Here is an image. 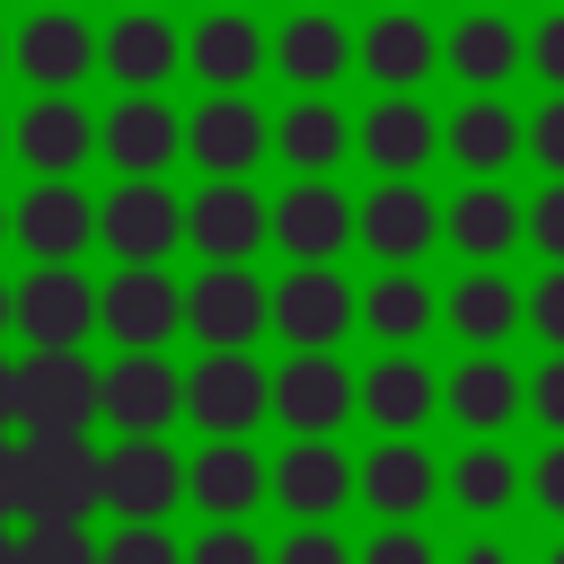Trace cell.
Here are the masks:
<instances>
[{
  "label": "cell",
  "instance_id": "obj_1",
  "mask_svg": "<svg viewBox=\"0 0 564 564\" xmlns=\"http://www.w3.org/2000/svg\"><path fill=\"white\" fill-rule=\"evenodd\" d=\"M106 449L88 432H18V520H97Z\"/></svg>",
  "mask_w": 564,
  "mask_h": 564
},
{
  "label": "cell",
  "instance_id": "obj_2",
  "mask_svg": "<svg viewBox=\"0 0 564 564\" xmlns=\"http://www.w3.org/2000/svg\"><path fill=\"white\" fill-rule=\"evenodd\" d=\"M185 238V194L167 176H115L97 194V247L115 264H167Z\"/></svg>",
  "mask_w": 564,
  "mask_h": 564
},
{
  "label": "cell",
  "instance_id": "obj_3",
  "mask_svg": "<svg viewBox=\"0 0 564 564\" xmlns=\"http://www.w3.org/2000/svg\"><path fill=\"white\" fill-rule=\"evenodd\" d=\"M97 326L115 352H167L185 335V282L167 264H115L97 282Z\"/></svg>",
  "mask_w": 564,
  "mask_h": 564
},
{
  "label": "cell",
  "instance_id": "obj_4",
  "mask_svg": "<svg viewBox=\"0 0 564 564\" xmlns=\"http://www.w3.org/2000/svg\"><path fill=\"white\" fill-rule=\"evenodd\" d=\"M185 423L203 441H256V423H273V370L256 352H203L185 370Z\"/></svg>",
  "mask_w": 564,
  "mask_h": 564
},
{
  "label": "cell",
  "instance_id": "obj_5",
  "mask_svg": "<svg viewBox=\"0 0 564 564\" xmlns=\"http://www.w3.org/2000/svg\"><path fill=\"white\" fill-rule=\"evenodd\" d=\"M273 423L291 441H344V423H361V370H344V352H282Z\"/></svg>",
  "mask_w": 564,
  "mask_h": 564
},
{
  "label": "cell",
  "instance_id": "obj_6",
  "mask_svg": "<svg viewBox=\"0 0 564 564\" xmlns=\"http://www.w3.org/2000/svg\"><path fill=\"white\" fill-rule=\"evenodd\" d=\"M185 247L203 264H256V247H273V194H256V176H203L185 194Z\"/></svg>",
  "mask_w": 564,
  "mask_h": 564
},
{
  "label": "cell",
  "instance_id": "obj_7",
  "mask_svg": "<svg viewBox=\"0 0 564 564\" xmlns=\"http://www.w3.org/2000/svg\"><path fill=\"white\" fill-rule=\"evenodd\" d=\"M185 335L203 352H256V335H273V282H256V264H203L185 282Z\"/></svg>",
  "mask_w": 564,
  "mask_h": 564
},
{
  "label": "cell",
  "instance_id": "obj_8",
  "mask_svg": "<svg viewBox=\"0 0 564 564\" xmlns=\"http://www.w3.org/2000/svg\"><path fill=\"white\" fill-rule=\"evenodd\" d=\"M9 70L26 79V97H79V79L97 70V26L79 9H26L9 26Z\"/></svg>",
  "mask_w": 564,
  "mask_h": 564
},
{
  "label": "cell",
  "instance_id": "obj_9",
  "mask_svg": "<svg viewBox=\"0 0 564 564\" xmlns=\"http://www.w3.org/2000/svg\"><path fill=\"white\" fill-rule=\"evenodd\" d=\"M185 159L203 176H256L273 159V115L247 88H203V106H185Z\"/></svg>",
  "mask_w": 564,
  "mask_h": 564
},
{
  "label": "cell",
  "instance_id": "obj_10",
  "mask_svg": "<svg viewBox=\"0 0 564 564\" xmlns=\"http://www.w3.org/2000/svg\"><path fill=\"white\" fill-rule=\"evenodd\" d=\"M9 238L26 247V264H79L97 247V194L79 176H26V194L9 203Z\"/></svg>",
  "mask_w": 564,
  "mask_h": 564
},
{
  "label": "cell",
  "instance_id": "obj_11",
  "mask_svg": "<svg viewBox=\"0 0 564 564\" xmlns=\"http://www.w3.org/2000/svg\"><path fill=\"white\" fill-rule=\"evenodd\" d=\"M361 326V282H344V264H291L273 282V335L291 352H335Z\"/></svg>",
  "mask_w": 564,
  "mask_h": 564
},
{
  "label": "cell",
  "instance_id": "obj_12",
  "mask_svg": "<svg viewBox=\"0 0 564 564\" xmlns=\"http://www.w3.org/2000/svg\"><path fill=\"white\" fill-rule=\"evenodd\" d=\"M273 247L291 264H335L344 247H361V203L335 176H291L273 194Z\"/></svg>",
  "mask_w": 564,
  "mask_h": 564
},
{
  "label": "cell",
  "instance_id": "obj_13",
  "mask_svg": "<svg viewBox=\"0 0 564 564\" xmlns=\"http://www.w3.org/2000/svg\"><path fill=\"white\" fill-rule=\"evenodd\" d=\"M88 335H97V273L26 264L18 273V344L26 352H79Z\"/></svg>",
  "mask_w": 564,
  "mask_h": 564
},
{
  "label": "cell",
  "instance_id": "obj_14",
  "mask_svg": "<svg viewBox=\"0 0 564 564\" xmlns=\"http://www.w3.org/2000/svg\"><path fill=\"white\" fill-rule=\"evenodd\" d=\"M97 70L123 97H167V79L185 70V26L167 9H115L97 35Z\"/></svg>",
  "mask_w": 564,
  "mask_h": 564
},
{
  "label": "cell",
  "instance_id": "obj_15",
  "mask_svg": "<svg viewBox=\"0 0 564 564\" xmlns=\"http://www.w3.org/2000/svg\"><path fill=\"white\" fill-rule=\"evenodd\" d=\"M97 414L115 423V441H141V432H167L185 414V370L167 352H115L97 370Z\"/></svg>",
  "mask_w": 564,
  "mask_h": 564
},
{
  "label": "cell",
  "instance_id": "obj_16",
  "mask_svg": "<svg viewBox=\"0 0 564 564\" xmlns=\"http://www.w3.org/2000/svg\"><path fill=\"white\" fill-rule=\"evenodd\" d=\"M352 70L379 97H423V79L441 70V26L423 9H370L361 44H352Z\"/></svg>",
  "mask_w": 564,
  "mask_h": 564
},
{
  "label": "cell",
  "instance_id": "obj_17",
  "mask_svg": "<svg viewBox=\"0 0 564 564\" xmlns=\"http://www.w3.org/2000/svg\"><path fill=\"white\" fill-rule=\"evenodd\" d=\"M529 62V35L511 26V9H458L441 26V70L467 88V97H502Z\"/></svg>",
  "mask_w": 564,
  "mask_h": 564
},
{
  "label": "cell",
  "instance_id": "obj_18",
  "mask_svg": "<svg viewBox=\"0 0 564 564\" xmlns=\"http://www.w3.org/2000/svg\"><path fill=\"white\" fill-rule=\"evenodd\" d=\"M97 159L115 176H167L185 159V115L176 97H115L97 115Z\"/></svg>",
  "mask_w": 564,
  "mask_h": 564
},
{
  "label": "cell",
  "instance_id": "obj_19",
  "mask_svg": "<svg viewBox=\"0 0 564 564\" xmlns=\"http://www.w3.org/2000/svg\"><path fill=\"white\" fill-rule=\"evenodd\" d=\"M529 326V291L502 264H467L458 282H441V335H458V352H502Z\"/></svg>",
  "mask_w": 564,
  "mask_h": 564
},
{
  "label": "cell",
  "instance_id": "obj_20",
  "mask_svg": "<svg viewBox=\"0 0 564 564\" xmlns=\"http://www.w3.org/2000/svg\"><path fill=\"white\" fill-rule=\"evenodd\" d=\"M352 44L361 26H344L335 9H291L273 26V79H291V97H335V79H352Z\"/></svg>",
  "mask_w": 564,
  "mask_h": 564
},
{
  "label": "cell",
  "instance_id": "obj_21",
  "mask_svg": "<svg viewBox=\"0 0 564 564\" xmlns=\"http://www.w3.org/2000/svg\"><path fill=\"white\" fill-rule=\"evenodd\" d=\"M361 247L370 264H423L441 247V194H423V176H379L361 194Z\"/></svg>",
  "mask_w": 564,
  "mask_h": 564
},
{
  "label": "cell",
  "instance_id": "obj_22",
  "mask_svg": "<svg viewBox=\"0 0 564 564\" xmlns=\"http://www.w3.org/2000/svg\"><path fill=\"white\" fill-rule=\"evenodd\" d=\"M529 238V203L502 176H467L458 194H441V247H458L467 264H502Z\"/></svg>",
  "mask_w": 564,
  "mask_h": 564
},
{
  "label": "cell",
  "instance_id": "obj_23",
  "mask_svg": "<svg viewBox=\"0 0 564 564\" xmlns=\"http://www.w3.org/2000/svg\"><path fill=\"white\" fill-rule=\"evenodd\" d=\"M88 423H97V361L26 352L18 361V432H88Z\"/></svg>",
  "mask_w": 564,
  "mask_h": 564
},
{
  "label": "cell",
  "instance_id": "obj_24",
  "mask_svg": "<svg viewBox=\"0 0 564 564\" xmlns=\"http://www.w3.org/2000/svg\"><path fill=\"white\" fill-rule=\"evenodd\" d=\"M176 502H185V458H176L167 432L106 449V511L115 520H176Z\"/></svg>",
  "mask_w": 564,
  "mask_h": 564
},
{
  "label": "cell",
  "instance_id": "obj_25",
  "mask_svg": "<svg viewBox=\"0 0 564 564\" xmlns=\"http://www.w3.org/2000/svg\"><path fill=\"white\" fill-rule=\"evenodd\" d=\"M273 502L291 520H335L344 502H361V458L344 441H282L273 449Z\"/></svg>",
  "mask_w": 564,
  "mask_h": 564
},
{
  "label": "cell",
  "instance_id": "obj_26",
  "mask_svg": "<svg viewBox=\"0 0 564 564\" xmlns=\"http://www.w3.org/2000/svg\"><path fill=\"white\" fill-rule=\"evenodd\" d=\"M9 150L26 159V176H79L97 159V115L88 97H26L9 115Z\"/></svg>",
  "mask_w": 564,
  "mask_h": 564
},
{
  "label": "cell",
  "instance_id": "obj_27",
  "mask_svg": "<svg viewBox=\"0 0 564 564\" xmlns=\"http://www.w3.org/2000/svg\"><path fill=\"white\" fill-rule=\"evenodd\" d=\"M432 414H441V370L423 352H370V370H361V423L379 441H423Z\"/></svg>",
  "mask_w": 564,
  "mask_h": 564
},
{
  "label": "cell",
  "instance_id": "obj_28",
  "mask_svg": "<svg viewBox=\"0 0 564 564\" xmlns=\"http://www.w3.org/2000/svg\"><path fill=\"white\" fill-rule=\"evenodd\" d=\"M529 405V379L502 361V352H458V370H441V414L467 432V441H502Z\"/></svg>",
  "mask_w": 564,
  "mask_h": 564
},
{
  "label": "cell",
  "instance_id": "obj_29",
  "mask_svg": "<svg viewBox=\"0 0 564 564\" xmlns=\"http://www.w3.org/2000/svg\"><path fill=\"white\" fill-rule=\"evenodd\" d=\"M185 502L203 520H256V502H273V458L256 441H203L185 458Z\"/></svg>",
  "mask_w": 564,
  "mask_h": 564
},
{
  "label": "cell",
  "instance_id": "obj_30",
  "mask_svg": "<svg viewBox=\"0 0 564 564\" xmlns=\"http://www.w3.org/2000/svg\"><path fill=\"white\" fill-rule=\"evenodd\" d=\"M185 70L203 88H256L273 70V35L256 26V9H203L185 26Z\"/></svg>",
  "mask_w": 564,
  "mask_h": 564
},
{
  "label": "cell",
  "instance_id": "obj_31",
  "mask_svg": "<svg viewBox=\"0 0 564 564\" xmlns=\"http://www.w3.org/2000/svg\"><path fill=\"white\" fill-rule=\"evenodd\" d=\"M441 159L458 176H502L511 159H529V115L511 97H458L441 115Z\"/></svg>",
  "mask_w": 564,
  "mask_h": 564
},
{
  "label": "cell",
  "instance_id": "obj_32",
  "mask_svg": "<svg viewBox=\"0 0 564 564\" xmlns=\"http://www.w3.org/2000/svg\"><path fill=\"white\" fill-rule=\"evenodd\" d=\"M432 326H441V282H432L423 264H379V273L361 282V335H370L379 352H414Z\"/></svg>",
  "mask_w": 564,
  "mask_h": 564
},
{
  "label": "cell",
  "instance_id": "obj_33",
  "mask_svg": "<svg viewBox=\"0 0 564 564\" xmlns=\"http://www.w3.org/2000/svg\"><path fill=\"white\" fill-rule=\"evenodd\" d=\"M432 502H441V458H432L423 441H370V449H361V511H370L379 529L423 520Z\"/></svg>",
  "mask_w": 564,
  "mask_h": 564
},
{
  "label": "cell",
  "instance_id": "obj_34",
  "mask_svg": "<svg viewBox=\"0 0 564 564\" xmlns=\"http://www.w3.org/2000/svg\"><path fill=\"white\" fill-rule=\"evenodd\" d=\"M352 150H361V115H344L335 97H291L273 115V159L291 176H335Z\"/></svg>",
  "mask_w": 564,
  "mask_h": 564
},
{
  "label": "cell",
  "instance_id": "obj_35",
  "mask_svg": "<svg viewBox=\"0 0 564 564\" xmlns=\"http://www.w3.org/2000/svg\"><path fill=\"white\" fill-rule=\"evenodd\" d=\"M520 494H529V467H520L502 441H467L458 458H441V502H449L467 529H494Z\"/></svg>",
  "mask_w": 564,
  "mask_h": 564
},
{
  "label": "cell",
  "instance_id": "obj_36",
  "mask_svg": "<svg viewBox=\"0 0 564 564\" xmlns=\"http://www.w3.org/2000/svg\"><path fill=\"white\" fill-rule=\"evenodd\" d=\"M361 159H370V176H423V167L441 159V115H432L423 97H370V115H361Z\"/></svg>",
  "mask_w": 564,
  "mask_h": 564
},
{
  "label": "cell",
  "instance_id": "obj_37",
  "mask_svg": "<svg viewBox=\"0 0 564 564\" xmlns=\"http://www.w3.org/2000/svg\"><path fill=\"white\" fill-rule=\"evenodd\" d=\"M18 564H97L88 520H18Z\"/></svg>",
  "mask_w": 564,
  "mask_h": 564
},
{
  "label": "cell",
  "instance_id": "obj_38",
  "mask_svg": "<svg viewBox=\"0 0 564 564\" xmlns=\"http://www.w3.org/2000/svg\"><path fill=\"white\" fill-rule=\"evenodd\" d=\"M97 564H185V538L167 520H115L97 538Z\"/></svg>",
  "mask_w": 564,
  "mask_h": 564
},
{
  "label": "cell",
  "instance_id": "obj_39",
  "mask_svg": "<svg viewBox=\"0 0 564 564\" xmlns=\"http://www.w3.org/2000/svg\"><path fill=\"white\" fill-rule=\"evenodd\" d=\"M273 564H361V546L335 529V520H291L273 538Z\"/></svg>",
  "mask_w": 564,
  "mask_h": 564
},
{
  "label": "cell",
  "instance_id": "obj_40",
  "mask_svg": "<svg viewBox=\"0 0 564 564\" xmlns=\"http://www.w3.org/2000/svg\"><path fill=\"white\" fill-rule=\"evenodd\" d=\"M185 564H273V546L247 529V520H203L185 538Z\"/></svg>",
  "mask_w": 564,
  "mask_h": 564
},
{
  "label": "cell",
  "instance_id": "obj_41",
  "mask_svg": "<svg viewBox=\"0 0 564 564\" xmlns=\"http://www.w3.org/2000/svg\"><path fill=\"white\" fill-rule=\"evenodd\" d=\"M361 564H449V546H432L423 520H397V529H370L361 538Z\"/></svg>",
  "mask_w": 564,
  "mask_h": 564
},
{
  "label": "cell",
  "instance_id": "obj_42",
  "mask_svg": "<svg viewBox=\"0 0 564 564\" xmlns=\"http://www.w3.org/2000/svg\"><path fill=\"white\" fill-rule=\"evenodd\" d=\"M529 247H538L546 264H564V176H546V185L529 194Z\"/></svg>",
  "mask_w": 564,
  "mask_h": 564
},
{
  "label": "cell",
  "instance_id": "obj_43",
  "mask_svg": "<svg viewBox=\"0 0 564 564\" xmlns=\"http://www.w3.org/2000/svg\"><path fill=\"white\" fill-rule=\"evenodd\" d=\"M529 335H538L546 352H564V264H546V273L529 282Z\"/></svg>",
  "mask_w": 564,
  "mask_h": 564
},
{
  "label": "cell",
  "instance_id": "obj_44",
  "mask_svg": "<svg viewBox=\"0 0 564 564\" xmlns=\"http://www.w3.org/2000/svg\"><path fill=\"white\" fill-rule=\"evenodd\" d=\"M529 502H538V511L564 529V441H546V449L529 458Z\"/></svg>",
  "mask_w": 564,
  "mask_h": 564
},
{
  "label": "cell",
  "instance_id": "obj_45",
  "mask_svg": "<svg viewBox=\"0 0 564 564\" xmlns=\"http://www.w3.org/2000/svg\"><path fill=\"white\" fill-rule=\"evenodd\" d=\"M529 414H538V423L564 441V352H546V361L529 370Z\"/></svg>",
  "mask_w": 564,
  "mask_h": 564
},
{
  "label": "cell",
  "instance_id": "obj_46",
  "mask_svg": "<svg viewBox=\"0 0 564 564\" xmlns=\"http://www.w3.org/2000/svg\"><path fill=\"white\" fill-rule=\"evenodd\" d=\"M529 159H538L546 176H564V88H555V97L529 115Z\"/></svg>",
  "mask_w": 564,
  "mask_h": 564
},
{
  "label": "cell",
  "instance_id": "obj_47",
  "mask_svg": "<svg viewBox=\"0 0 564 564\" xmlns=\"http://www.w3.org/2000/svg\"><path fill=\"white\" fill-rule=\"evenodd\" d=\"M529 70H538L546 88H564V9H546V18L529 26Z\"/></svg>",
  "mask_w": 564,
  "mask_h": 564
},
{
  "label": "cell",
  "instance_id": "obj_48",
  "mask_svg": "<svg viewBox=\"0 0 564 564\" xmlns=\"http://www.w3.org/2000/svg\"><path fill=\"white\" fill-rule=\"evenodd\" d=\"M449 564H520V546H511L502 529H467V538L449 546Z\"/></svg>",
  "mask_w": 564,
  "mask_h": 564
},
{
  "label": "cell",
  "instance_id": "obj_49",
  "mask_svg": "<svg viewBox=\"0 0 564 564\" xmlns=\"http://www.w3.org/2000/svg\"><path fill=\"white\" fill-rule=\"evenodd\" d=\"M0 520L18 529V432H0Z\"/></svg>",
  "mask_w": 564,
  "mask_h": 564
},
{
  "label": "cell",
  "instance_id": "obj_50",
  "mask_svg": "<svg viewBox=\"0 0 564 564\" xmlns=\"http://www.w3.org/2000/svg\"><path fill=\"white\" fill-rule=\"evenodd\" d=\"M0 432H18V361L0 352Z\"/></svg>",
  "mask_w": 564,
  "mask_h": 564
},
{
  "label": "cell",
  "instance_id": "obj_51",
  "mask_svg": "<svg viewBox=\"0 0 564 564\" xmlns=\"http://www.w3.org/2000/svg\"><path fill=\"white\" fill-rule=\"evenodd\" d=\"M9 335H18V282L0 273V344H9Z\"/></svg>",
  "mask_w": 564,
  "mask_h": 564
},
{
  "label": "cell",
  "instance_id": "obj_52",
  "mask_svg": "<svg viewBox=\"0 0 564 564\" xmlns=\"http://www.w3.org/2000/svg\"><path fill=\"white\" fill-rule=\"evenodd\" d=\"M538 564H564V529H555V538H546V546H538Z\"/></svg>",
  "mask_w": 564,
  "mask_h": 564
},
{
  "label": "cell",
  "instance_id": "obj_53",
  "mask_svg": "<svg viewBox=\"0 0 564 564\" xmlns=\"http://www.w3.org/2000/svg\"><path fill=\"white\" fill-rule=\"evenodd\" d=\"M0 564H18V529L9 520H0Z\"/></svg>",
  "mask_w": 564,
  "mask_h": 564
},
{
  "label": "cell",
  "instance_id": "obj_54",
  "mask_svg": "<svg viewBox=\"0 0 564 564\" xmlns=\"http://www.w3.org/2000/svg\"><path fill=\"white\" fill-rule=\"evenodd\" d=\"M0 247H9V194H0Z\"/></svg>",
  "mask_w": 564,
  "mask_h": 564
},
{
  "label": "cell",
  "instance_id": "obj_55",
  "mask_svg": "<svg viewBox=\"0 0 564 564\" xmlns=\"http://www.w3.org/2000/svg\"><path fill=\"white\" fill-rule=\"evenodd\" d=\"M0 79H9V26H0Z\"/></svg>",
  "mask_w": 564,
  "mask_h": 564
},
{
  "label": "cell",
  "instance_id": "obj_56",
  "mask_svg": "<svg viewBox=\"0 0 564 564\" xmlns=\"http://www.w3.org/2000/svg\"><path fill=\"white\" fill-rule=\"evenodd\" d=\"M0 159H9V115H0Z\"/></svg>",
  "mask_w": 564,
  "mask_h": 564
},
{
  "label": "cell",
  "instance_id": "obj_57",
  "mask_svg": "<svg viewBox=\"0 0 564 564\" xmlns=\"http://www.w3.org/2000/svg\"><path fill=\"white\" fill-rule=\"evenodd\" d=\"M379 9H423V0H379Z\"/></svg>",
  "mask_w": 564,
  "mask_h": 564
},
{
  "label": "cell",
  "instance_id": "obj_58",
  "mask_svg": "<svg viewBox=\"0 0 564 564\" xmlns=\"http://www.w3.org/2000/svg\"><path fill=\"white\" fill-rule=\"evenodd\" d=\"M26 9H70V0H26Z\"/></svg>",
  "mask_w": 564,
  "mask_h": 564
},
{
  "label": "cell",
  "instance_id": "obj_59",
  "mask_svg": "<svg viewBox=\"0 0 564 564\" xmlns=\"http://www.w3.org/2000/svg\"><path fill=\"white\" fill-rule=\"evenodd\" d=\"M291 9H335V0H291Z\"/></svg>",
  "mask_w": 564,
  "mask_h": 564
},
{
  "label": "cell",
  "instance_id": "obj_60",
  "mask_svg": "<svg viewBox=\"0 0 564 564\" xmlns=\"http://www.w3.org/2000/svg\"><path fill=\"white\" fill-rule=\"evenodd\" d=\"M212 9H247V0H212Z\"/></svg>",
  "mask_w": 564,
  "mask_h": 564
},
{
  "label": "cell",
  "instance_id": "obj_61",
  "mask_svg": "<svg viewBox=\"0 0 564 564\" xmlns=\"http://www.w3.org/2000/svg\"><path fill=\"white\" fill-rule=\"evenodd\" d=\"M467 9H502V0H467Z\"/></svg>",
  "mask_w": 564,
  "mask_h": 564
},
{
  "label": "cell",
  "instance_id": "obj_62",
  "mask_svg": "<svg viewBox=\"0 0 564 564\" xmlns=\"http://www.w3.org/2000/svg\"><path fill=\"white\" fill-rule=\"evenodd\" d=\"M123 9H159V0H123Z\"/></svg>",
  "mask_w": 564,
  "mask_h": 564
},
{
  "label": "cell",
  "instance_id": "obj_63",
  "mask_svg": "<svg viewBox=\"0 0 564 564\" xmlns=\"http://www.w3.org/2000/svg\"><path fill=\"white\" fill-rule=\"evenodd\" d=\"M555 9H564V0H555Z\"/></svg>",
  "mask_w": 564,
  "mask_h": 564
}]
</instances>
